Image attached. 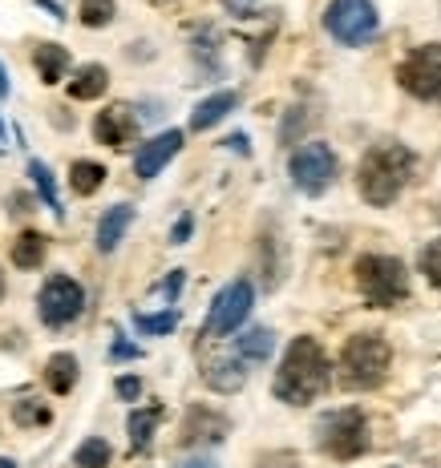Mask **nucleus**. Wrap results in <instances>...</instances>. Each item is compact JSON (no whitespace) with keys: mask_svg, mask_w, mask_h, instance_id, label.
<instances>
[{"mask_svg":"<svg viewBox=\"0 0 441 468\" xmlns=\"http://www.w3.org/2000/svg\"><path fill=\"white\" fill-rule=\"evenodd\" d=\"M134 129H138V121H134L130 105H110V109H101L98 117H93V137H98L101 145H110V150H126Z\"/></svg>","mask_w":441,"mask_h":468,"instance_id":"nucleus-12","label":"nucleus"},{"mask_svg":"<svg viewBox=\"0 0 441 468\" xmlns=\"http://www.w3.org/2000/svg\"><path fill=\"white\" fill-rule=\"evenodd\" d=\"M101 182H106V166H101V161L82 158V161H74V166H69V190L82 194V198L98 194V190H101Z\"/></svg>","mask_w":441,"mask_h":468,"instance_id":"nucleus-22","label":"nucleus"},{"mask_svg":"<svg viewBox=\"0 0 441 468\" xmlns=\"http://www.w3.org/2000/svg\"><path fill=\"white\" fill-rule=\"evenodd\" d=\"M9 73H4V65H0V97H9Z\"/></svg>","mask_w":441,"mask_h":468,"instance_id":"nucleus-37","label":"nucleus"},{"mask_svg":"<svg viewBox=\"0 0 441 468\" xmlns=\"http://www.w3.org/2000/svg\"><path fill=\"white\" fill-rule=\"evenodd\" d=\"M45 384H49L53 395H69L77 387V355L69 351H57L49 355V363H45Z\"/></svg>","mask_w":441,"mask_h":468,"instance_id":"nucleus-19","label":"nucleus"},{"mask_svg":"<svg viewBox=\"0 0 441 468\" xmlns=\"http://www.w3.org/2000/svg\"><path fill=\"white\" fill-rule=\"evenodd\" d=\"M255 307V287L247 279H235L211 299V311H207V335H231V331L243 327V319Z\"/></svg>","mask_w":441,"mask_h":468,"instance_id":"nucleus-10","label":"nucleus"},{"mask_svg":"<svg viewBox=\"0 0 441 468\" xmlns=\"http://www.w3.org/2000/svg\"><path fill=\"white\" fill-rule=\"evenodd\" d=\"M227 145H235L239 153H247V137L243 134H235V137H227Z\"/></svg>","mask_w":441,"mask_h":468,"instance_id":"nucleus-36","label":"nucleus"},{"mask_svg":"<svg viewBox=\"0 0 441 468\" xmlns=\"http://www.w3.org/2000/svg\"><path fill=\"white\" fill-rule=\"evenodd\" d=\"M203 379H207V387H211V392H223V395L239 392V387L247 384L243 360H239V355H235V360H215V363H207Z\"/></svg>","mask_w":441,"mask_h":468,"instance_id":"nucleus-17","label":"nucleus"},{"mask_svg":"<svg viewBox=\"0 0 441 468\" xmlns=\"http://www.w3.org/2000/svg\"><path fill=\"white\" fill-rule=\"evenodd\" d=\"M320 448L336 460H357L368 452V420L360 408H340L320 420Z\"/></svg>","mask_w":441,"mask_h":468,"instance_id":"nucleus-5","label":"nucleus"},{"mask_svg":"<svg viewBox=\"0 0 441 468\" xmlns=\"http://www.w3.org/2000/svg\"><path fill=\"white\" fill-rule=\"evenodd\" d=\"M110 444L101 440V436H90V440H82L77 444V452H74V468H106L110 464Z\"/></svg>","mask_w":441,"mask_h":468,"instance_id":"nucleus-25","label":"nucleus"},{"mask_svg":"<svg viewBox=\"0 0 441 468\" xmlns=\"http://www.w3.org/2000/svg\"><path fill=\"white\" fill-rule=\"evenodd\" d=\"M0 468H17V464H13V460H4V456H0Z\"/></svg>","mask_w":441,"mask_h":468,"instance_id":"nucleus-40","label":"nucleus"},{"mask_svg":"<svg viewBox=\"0 0 441 468\" xmlns=\"http://www.w3.org/2000/svg\"><path fill=\"white\" fill-rule=\"evenodd\" d=\"M357 287L368 307H397L409 295L405 263L392 255H360L357 258Z\"/></svg>","mask_w":441,"mask_h":468,"instance_id":"nucleus-4","label":"nucleus"},{"mask_svg":"<svg viewBox=\"0 0 441 468\" xmlns=\"http://www.w3.org/2000/svg\"><path fill=\"white\" fill-rule=\"evenodd\" d=\"M13 420H17L21 428H37V424H49L53 412L45 408V403H37V400H17L13 403Z\"/></svg>","mask_w":441,"mask_h":468,"instance_id":"nucleus-28","label":"nucleus"},{"mask_svg":"<svg viewBox=\"0 0 441 468\" xmlns=\"http://www.w3.org/2000/svg\"><path fill=\"white\" fill-rule=\"evenodd\" d=\"M134 327H138L142 331V335H166V331H174V327H179V311H174V307H171V311H163V315H134Z\"/></svg>","mask_w":441,"mask_h":468,"instance_id":"nucleus-27","label":"nucleus"},{"mask_svg":"<svg viewBox=\"0 0 441 468\" xmlns=\"http://www.w3.org/2000/svg\"><path fill=\"white\" fill-rule=\"evenodd\" d=\"M0 299H4V274H0Z\"/></svg>","mask_w":441,"mask_h":468,"instance_id":"nucleus-41","label":"nucleus"},{"mask_svg":"<svg viewBox=\"0 0 441 468\" xmlns=\"http://www.w3.org/2000/svg\"><path fill=\"white\" fill-rule=\"evenodd\" d=\"M328 379H332V363H328V351L320 347V339L312 335H300L287 343L284 360H279V371H276V384H271V392H276V400L292 403V408H300V403H312L320 392L328 387Z\"/></svg>","mask_w":441,"mask_h":468,"instance_id":"nucleus-1","label":"nucleus"},{"mask_svg":"<svg viewBox=\"0 0 441 468\" xmlns=\"http://www.w3.org/2000/svg\"><path fill=\"white\" fill-rule=\"evenodd\" d=\"M106 89H110L106 65H82V69L74 73V81H69V97H74V101H98Z\"/></svg>","mask_w":441,"mask_h":468,"instance_id":"nucleus-18","label":"nucleus"},{"mask_svg":"<svg viewBox=\"0 0 441 468\" xmlns=\"http://www.w3.org/2000/svg\"><path fill=\"white\" fill-rule=\"evenodd\" d=\"M304 126H308V117H304V109H292V113H287V121H284V129H279V142H284V145H292V137L300 134Z\"/></svg>","mask_w":441,"mask_h":468,"instance_id":"nucleus-30","label":"nucleus"},{"mask_svg":"<svg viewBox=\"0 0 441 468\" xmlns=\"http://www.w3.org/2000/svg\"><path fill=\"white\" fill-rule=\"evenodd\" d=\"M37 311H41L45 327H69V323L82 319L85 311V287L74 279V274H49L37 295Z\"/></svg>","mask_w":441,"mask_h":468,"instance_id":"nucleus-6","label":"nucleus"},{"mask_svg":"<svg viewBox=\"0 0 441 468\" xmlns=\"http://www.w3.org/2000/svg\"><path fill=\"white\" fill-rule=\"evenodd\" d=\"M239 105V93L235 89H223V93H211V97H203V101L195 105V113H190V129H211V126H219L223 117H227L231 109Z\"/></svg>","mask_w":441,"mask_h":468,"instance_id":"nucleus-14","label":"nucleus"},{"mask_svg":"<svg viewBox=\"0 0 441 468\" xmlns=\"http://www.w3.org/2000/svg\"><path fill=\"white\" fill-rule=\"evenodd\" d=\"M45 250H49V238L41 230H25L17 242H13V266L17 271H37L45 263Z\"/></svg>","mask_w":441,"mask_h":468,"instance_id":"nucleus-20","label":"nucleus"},{"mask_svg":"<svg viewBox=\"0 0 441 468\" xmlns=\"http://www.w3.org/2000/svg\"><path fill=\"white\" fill-rule=\"evenodd\" d=\"M397 81L405 93L421 97V101H441V40L417 45L413 53L397 65Z\"/></svg>","mask_w":441,"mask_h":468,"instance_id":"nucleus-8","label":"nucleus"},{"mask_svg":"<svg viewBox=\"0 0 441 468\" xmlns=\"http://www.w3.org/2000/svg\"><path fill=\"white\" fill-rule=\"evenodd\" d=\"M271 347H276V335H271L268 327H255V331H247L243 339H235V355L243 363H263V360H271Z\"/></svg>","mask_w":441,"mask_h":468,"instance_id":"nucleus-23","label":"nucleus"},{"mask_svg":"<svg viewBox=\"0 0 441 468\" xmlns=\"http://www.w3.org/2000/svg\"><path fill=\"white\" fill-rule=\"evenodd\" d=\"M130 222H134V206H130V202L110 206L106 214H101V222H98V242H93V247H98L101 255H114L118 242H122L126 230H130Z\"/></svg>","mask_w":441,"mask_h":468,"instance_id":"nucleus-13","label":"nucleus"},{"mask_svg":"<svg viewBox=\"0 0 441 468\" xmlns=\"http://www.w3.org/2000/svg\"><path fill=\"white\" fill-rule=\"evenodd\" d=\"M114 355H118V360H130V355H138V347H130V343H114Z\"/></svg>","mask_w":441,"mask_h":468,"instance_id":"nucleus-35","label":"nucleus"},{"mask_svg":"<svg viewBox=\"0 0 441 468\" xmlns=\"http://www.w3.org/2000/svg\"><path fill=\"white\" fill-rule=\"evenodd\" d=\"M227 436V420L219 412L207 408H190L187 424H182V444H198V440H223Z\"/></svg>","mask_w":441,"mask_h":468,"instance_id":"nucleus-15","label":"nucleus"},{"mask_svg":"<svg viewBox=\"0 0 441 468\" xmlns=\"http://www.w3.org/2000/svg\"><path fill=\"white\" fill-rule=\"evenodd\" d=\"M409 174H413V153H409L405 145L401 142L373 145L357 166L360 198H365L368 206H389V202H397V194L405 190Z\"/></svg>","mask_w":441,"mask_h":468,"instance_id":"nucleus-2","label":"nucleus"},{"mask_svg":"<svg viewBox=\"0 0 441 468\" xmlns=\"http://www.w3.org/2000/svg\"><path fill=\"white\" fill-rule=\"evenodd\" d=\"M376 24H381V16H376L373 0H332L324 8V29L340 45H365V40H373Z\"/></svg>","mask_w":441,"mask_h":468,"instance_id":"nucleus-7","label":"nucleus"},{"mask_svg":"<svg viewBox=\"0 0 441 468\" xmlns=\"http://www.w3.org/2000/svg\"><path fill=\"white\" fill-rule=\"evenodd\" d=\"M179 290H182V271H171V279L163 282V295H166V299H174Z\"/></svg>","mask_w":441,"mask_h":468,"instance_id":"nucleus-34","label":"nucleus"},{"mask_svg":"<svg viewBox=\"0 0 441 468\" xmlns=\"http://www.w3.org/2000/svg\"><path fill=\"white\" fill-rule=\"evenodd\" d=\"M392 363V347L381 331H360L344 343L340 351V384L348 392H368V387L384 384Z\"/></svg>","mask_w":441,"mask_h":468,"instance_id":"nucleus-3","label":"nucleus"},{"mask_svg":"<svg viewBox=\"0 0 441 468\" xmlns=\"http://www.w3.org/2000/svg\"><path fill=\"white\" fill-rule=\"evenodd\" d=\"M190 230H195V218L182 214L179 222H174V230H171V242H174V247H179V242H187V238H190Z\"/></svg>","mask_w":441,"mask_h":468,"instance_id":"nucleus-33","label":"nucleus"},{"mask_svg":"<svg viewBox=\"0 0 441 468\" xmlns=\"http://www.w3.org/2000/svg\"><path fill=\"white\" fill-rule=\"evenodd\" d=\"M114 387H118V395H122V400H138V392H142V379H138V376H122Z\"/></svg>","mask_w":441,"mask_h":468,"instance_id":"nucleus-32","label":"nucleus"},{"mask_svg":"<svg viewBox=\"0 0 441 468\" xmlns=\"http://www.w3.org/2000/svg\"><path fill=\"white\" fill-rule=\"evenodd\" d=\"M114 13H118L114 0H82V8H77L85 29H106V24L114 21Z\"/></svg>","mask_w":441,"mask_h":468,"instance_id":"nucleus-26","label":"nucleus"},{"mask_svg":"<svg viewBox=\"0 0 441 468\" xmlns=\"http://www.w3.org/2000/svg\"><path fill=\"white\" fill-rule=\"evenodd\" d=\"M9 150V129H4V117H0V153Z\"/></svg>","mask_w":441,"mask_h":468,"instance_id":"nucleus-38","label":"nucleus"},{"mask_svg":"<svg viewBox=\"0 0 441 468\" xmlns=\"http://www.w3.org/2000/svg\"><path fill=\"white\" fill-rule=\"evenodd\" d=\"M182 468H215V464H211V460H187Z\"/></svg>","mask_w":441,"mask_h":468,"instance_id":"nucleus-39","label":"nucleus"},{"mask_svg":"<svg viewBox=\"0 0 441 468\" xmlns=\"http://www.w3.org/2000/svg\"><path fill=\"white\" fill-rule=\"evenodd\" d=\"M158 420H163V408H158V403H150V408H134V412H130L126 428H130V448H134V452H146V448H150V436H154Z\"/></svg>","mask_w":441,"mask_h":468,"instance_id":"nucleus-21","label":"nucleus"},{"mask_svg":"<svg viewBox=\"0 0 441 468\" xmlns=\"http://www.w3.org/2000/svg\"><path fill=\"white\" fill-rule=\"evenodd\" d=\"M29 178H33V190L37 194H41V202H45V206H49L53 210V214H66V210H61V198H57V182H53V169L49 166H45V161H29Z\"/></svg>","mask_w":441,"mask_h":468,"instance_id":"nucleus-24","label":"nucleus"},{"mask_svg":"<svg viewBox=\"0 0 441 468\" xmlns=\"http://www.w3.org/2000/svg\"><path fill=\"white\" fill-rule=\"evenodd\" d=\"M179 150H182V134H179V129H166V134L150 137V142L138 145V153H134V174H138L142 182H150V178L163 174V166Z\"/></svg>","mask_w":441,"mask_h":468,"instance_id":"nucleus-11","label":"nucleus"},{"mask_svg":"<svg viewBox=\"0 0 441 468\" xmlns=\"http://www.w3.org/2000/svg\"><path fill=\"white\" fill-rule=\"evenodd\" d=\"M33 65H37V73H41V85H61V77H66V69H69V48L53 45V40H41V45L33 48Z\"/></svg>","mask_w":441,"mask_h":468,"instance_id":"nucleus-16","label":"nucleus"},{"mask_svg":"<svg viewBox=\"0 0 441 468\" xmlns=\"http://www.w3.org/2000/svg\"><path fill=\"white\" fill-rule=\"evenodd\" d=\"M287 174H292V186L304 194H324L336 178V153L328 142H308L292 153L287 161Z\"/></svg>","mask_w":441,"mask_h":468,"instance_id":"nucleus-9","label":"nucleus"},{"mask_svg":"<svg viewBox=\"0 0 441 468\" xmlns=\"http://www.w3.org/2000/svg\"><path fill=\"white\" fill-rule=\"evenodd\" d=\"M421 274L441 290V238H433L429 247L421 250Z\"/></svg>","mask_w":441,"mask_h":468,"instance_id":"nucleus-29","label":"nucleus"},{"mask_svg":"<svg viewBox=\"0 0 441 468\" xmlns=\"http://www.w3.org/2000/svg\"><path fill=\"white\" fill-rule=\"evenodd\" d=\"M260 468H300V460L292 452H271V456L260 460Z\"/></svg>","mask_w":441,"mask_h":468,"instance_id":"nucleus-31","label":"nucleus"}]
</instances>
